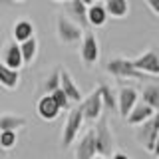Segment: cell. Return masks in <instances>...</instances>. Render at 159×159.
<instances>
[{
  "instance_id": "cell-1",
  "label": "cell",
  "mask_w": 159,
  "mask_h": 159,
  "mask_svg": "<svg viewBox=\"0 0 159 159\" xmlns=\"http://www.w3.org/2000/svg\"><path fill=\"white\" fill-rule=\"evenodd\" d=\"M135 139L139 145H143L149 153L157 155V141H159V116H151L143 123L135 125Z\"/></svg>"
},
{
  "instance_id": "cell-2",
  "label": "cell",
  "mask_w": 159,
  "mask_h": 159,
  "mask_svg": "<svg viewBox=\"0 0 159 159\" xmlns=\"http://www.w3.org/2000/svg\"><path fill=\"white\" fill-rule=\"evenodd\" d=\"M107 74L116 78H127V80H137V82H155L157 78H151L149 74H143L139 70L133 68L131 60H125V58H113L107 62Z\"/></svg>"
},
{
  "instance_id": "cell-3",
  "label": "cell",
  "mask_w": 159,
  "mask_h": 159,
  "mask_svg": "<svg viewBox=\"0 0 159 159\" xmlns=\"http://www.w3.org/2000/svg\"><path fill=\"white\" fill-rule=\"evenodd\" d=\"M56 34H58V40L62 44H78L84 36V28L80 26L78 22H72L70 18H66L64 14H60L56 18Z\"/></svg>"
},
{
  "instance_id": "cell-4",
  "label": "cell",
  "mask_w": 159,
  "mask_h": 159,
  "mask_svg": "<svg viewBox=\"0 0 159 159\" xmlns=\"http://www.w3.org/2000/svg\"><path fill=\"white\" fill-rule=\"evenodd\" d=\"M93 131V141H96V151L98 155L107 157L113 153V133L109 129L107 119H99L98 125L92 129Z\"/></svg>"
},
{
  "instance_id": "cell-5",
  "label": "cell",
  "mask_w": 159,
  "mask_h": 159,
  "mask_svg": "<svg viewBox=\"0 0 159 159\" xmlns=\"http://www.w3.org/2000/svg\"><path fill=\"white\" fill-rule=\"evenodd\" d=\"M82 123H84V113H82V107H74L70 109L68 113V119L62 127V147H70L74 141H76L80 129H82Z\"/></svg>"
},
{
  "instance_id": "cell-6",
  "label": "cell",
  "mask_w": 159,
  "mask_h": 159,
  "mask_svg": "<svg viewBox=\"0 0 159 159\" xmlns=\"http://www.w3.org/2000/svg\"><path fill=\"white\" fill-rule=\"evenodd\" d=\"M80 56L86 66H96L99 62V42L93 32H84L80 40Z\"/></svg>"
},
{
  "instance_id": "cell-7",
  "label": "cell",
  "mask_w": 159,
  "mask_h": 159,
  "mask_svg": "<svg viewBox=\"0 0 159 159\" xmlns=\"http://www.w3.org/2000/svg\"><path fill=\"white\" fill-rule=\"evenodd\" d=\"M80 107H82V113H84V121H96V119H99L102 109H103L99 89L96 88L84 102H80Z\"/></svg>"
},
{
  "instance_id": "cell-8",
  "label": "cell",
  "mask_w": 159,
  "mask_h": 159,
  "mask_svg": "<svg viewBox=\"0 0 159 159\" xmlns=\"http://www.w3.org/2000/svg\"><path fill=\"white\" fill-rule=\"evenodd\" d=\"M131 64L139 72L149 74L151 78H159V58L153 50H147V52L139 54L135 60H131Z\"/></svg>"
},
{
  "instance_id": "cell-9",
  "label": "cell",
  "mask_w": 159,
  "mask_h": 159,
  "mask_svg": "<svg viewBox=\"0 0 159 159\" xmlns=\"http://www.w3.org/2000/svg\"><path fill=\"white\" fill-rule=\"evenodd\" d=\"M137 99H139V93H137L135 88H129V86L127 88H121V89H119V93H117V98H116L117 113L125 119V116L131 111V107L137 103Z\"/></svg>"
},
{
  "instance_id": "cell-10",
  "label": "cell",
  "mask_w": 159,
  "mask_h": 159,
  "mask_svg": "<svg viewBox=\"0 0 159 159\" xmlns=\"http://www.w3.org/2000/svg\"><path fill=\"white\" fill-rule=\"evenodd\" d=\"M0 62L4 64V66H8L10 70H18L24 66L22 64V54H20V46L18 42H8L6 46L2 48V52H0Z\"/></svg>"
},
{
  "instance_id": "cell-11",
  "label": "cell",
  "mask_w": 159,
  "mask_h": 159,
  "mask_svg": "<svg viewBox=\"0 0 159 159\" xmlns=\"http://www.w3.org/2000/svg\"><path fill=\"white\" fill-rule=\"evenodd\" d=\"M58 72H60V88H62V92L68 96L70 102L80 103L82 102V92H80L78 84L74 82V78L70 76V72L66 68H58Z\"/></svg>"
},
{
  "instance_id": "cell-12",
  "label": "cell",
  "mask_w": 159,
  "mask_h": 159,
  "mask_svg": "<svg viewBox=\"0 0 159 159\" xmlns=\"http://www.w3.org/2000/svg\"><path fill=\"white\" fill-rule=\"evenodd\" d=\"M155 109H153V107H149L147 106V103H135V106H133L131 107V111H129L127 113V116H125V123H127V125H133V127H135V125H139V123H143V121H145V119H149V117H151V116H155Z\"/></svg>"
},
{
  "instance_id": "cell-13",
  "label": "cell",
  "mask_w": 159,
  "mask_h": 159,
  "mask_svg": "<svg viewBox=\"0 0 159 159\" xmlns=\"http://www.w3.org/2000/svg\"><path fill=\"white\" fill-rule=\"evenodd\" d=\"M98 151H96V141H93V131H89L80 139L78 147H76V159H92L96 157Z\"/></svg>"
},
{
  "instance_id": "cell-14",
  "label": "cell",
  "mask_w": 159,
  "mask_h": 159,
  "mask_svg": "<svg viewBox=\"0 0 159 159\" xmlns=\"http://www.w3.org/2000/svg\"><path fill=\"white\" fill-rule=\"evenodd\" d=\"M58 113H60V107L54 103L52 96H50V93H44L38 102V116L42 119H46V121H52V119L58 117Z\"/></svg>"
},
{
  "instance_id": "cell-15",
  "label": "cell",
  "mask_w": 159,
  "mask_h": 159,
  "mask_svg": "<svg viewBox=\"0 0 159 159\" xmlns=\"http://www.w3.org/2000/svg\"><path fill=\"white\" fill-rule=\"evenodd\" d=\"M107 12H106V8H103V4H99V2H93L92 6H88V12H86V20H88V24L89 26H103V24L107 22Z\"/></svg>"
},
{
  "instance_id": "cell-16",
  "label": "cell",
  "mask_w": 159,
  "mask_h": 159,
  "mask_svg": "<svg viewBox=\"0 0 159 159\" xmlns=\"http://www.w3.org/2000/svg\"><path fill=\"white\" fill-rule=\"evenodd\" d=\"M107 16L111 18H125L129 14V2L127 0H103Z\"/></svg>"
},
{
  "instance_id": "cell-17",
  "label": "cell",
  "mask_w": 159,
  "mask_h": 159,
  "mask_svg": "<svg viewBox=\"0 0 159 159\" xmlns=\"http://www.w3.org/2000/svg\"><path fill=\"white\" fill-rule=\"evenodd\" d=\"M18 46H20V54H22V64L24 66H30L38 54V40L32 36V38L24 40V42H20Z\"/></svg>"
},
{
  "instance_id": "cell-18",
  "label": "cell",
  "mask_w": 159,
  "mask_h": 159,
  "mask_svg": "<svg viewBox=\"0 0 159 159\" xmlns=\"http://www.w3.org/2000/svg\"><path fill=\"white\" fill-rule=\"evenodd\" d=\"M12 34H14V42L20 44V42H24V40H28V38L34 36V24L30 22V20L22 18V20H18V22L14 24Z\"/></svg>"
},
{
  "instance_id": "cell-19",
  "label": "cell",
  "mask_w": 159,
  "mask_h": 159,
  "mask_svg": "<svg viewBox=\"0 0 159 159\" xmlns=\"http://www.w3.org/2000/svg\"><path fill=\"white\" fill-rule=\"evenodd\" d=\"M20 82V72L18 70H10L8 66H4L0 62V86H4L6 89H14Z\"/></svg>"
},
{
  "instance_id": "cell-20",
  "label": "cell",
  "mask_w": 159,
  "mask_h": 159,
  "mask_svg": "<svg viewBox=\"0 0 159 159\" xmlns=\"http://www.w3.org/2000/svg\"><path fill=\"white\" fill-rule=\"evenodd\" d=\"M141 102L147 103L149 107H153L157 111L159 109V86L155 82L151 84H145L143 86V92H141Z\"/></svg>"
},
{
  "instance_id": "cell-21",
  "label": "cell",
  "mask_w": 159,
  "mask_h": 159,
  "mask_svg": "<svg viewBox=\"0 0 159 159\" xmlns=\"http://www.w3.org/2000/svg\"><path fill=\"white\" fill-rule=\"evenodd\" d=\"M24 125H26V117L22 116H14V113H2L0 116V131H6V129L16 131Z\"/></svg>"
},
{
  "instance_id": "cell-22",
  "label": "cell",
  "mask_w": 159,
  "mask_h": 159,
  "mask_svg": "<svg viewBox=\"0 0 159 159\" xmlns=\"http://www.w3.org/2000/svg\"><path fill=\"white\" fill-rule=\"evenodd\" d=\"M98 89H99V96H102V103H103V107L111 109V111H117L116 93L111 92V88H109L107 84H99V86H98Z\"/></svg>"
},
{
  "instance_id": "cell-23",
  "label": "cell",
  "mask_w": 159,
  "mask_h": 159,
  "mask_svg": "<svg viewBox=\"0 0 159 159\" xmlns=\"http://www.w3.org/2000/svg\"><path fill=\"white\" fill-rule=\"evenodd\" d=\"M70 10H72V14L80 20V26H84V24H88L86 20V12H88V6L82 2V0H70Z\"/></svg>"
},
{
  "instance_id": "cell-24",
  "label": "cell",
  "mask_w": 159,
  "mask_h": 159,
  "mask_svg": "<svg viewBox=\"0 0 159 159\" xmlns=\"http://www.w3.org/2000/svg\"><path fill=\"white\" fill-rule=\"evenodd\" d=\"M18 141V135L16 131H12V129H6V131H0V147L6 151V149H12L16 145Z\"/></svg>"
},
{
  "instance_id": "cell-25",
  "label": "cell",
  "mask_w": 159,
  "mask_h": 159,
  "mask_svg": "<svg viewBox=\"0 0 159 159\" xmlns=\"http://www.w3.org/2000/svg\"><path fill=\"white\" fill-rule=\"evenodd\" d=\"M50 96H52L54 103H56V106L60 107V111H62V109H70V103H72V102H70L68 96L62 92V88H56L52 93H50Z\"/></svg>"
},
{
  "instance_id": "cell-26",
  "label": "cell",
  "mask_w": 159,
  "mask_h": 159,
  "mask_svg": "<svg viewBox=\"0 0 159 159\" xmlns=\"http://www.w3.org/2000/svg\"><path fill=\"white\" fill-rule=\"evenodd\" d=\"M56 88H60V72H58V68L54 70L52 76L44 82V92H46V93H52Z\"/></svg>"
},
{
  "instance_id": "cell-27",
  "label": "cell",
  "mask_w": 159,
  "mask_h": 159,
  "mask_svg": "<svg viewBox=\"0 0 159 159\" xmlns=\"http://www.w3.org/2000/svg\"><path fill=\"white\" fill-rule=\"evenodd\" d=\"M143 2L149 6V10H151L153 16H159V0H143Z\"/></svg>"
},
{
  "instance_id": "cell-28",
  "label": "cell",
  "mask_w": 159,
  "mask_h": 159,
  "mask_svg": "<svg viewBox=\"0 0 159 159\" xmlns=\"http://www.w3.org/2000/svg\"><path fill=\"white\" fill-rule=\"evenodd\" d=\"M111 159H129V157L125 155V153H119L117 151V153H113V155H111Z\"/></svg>"
},
{
  "instance_id": "cell-29",
  "label": "cell",
  "mask_w": 159,
  "mask_h": 159,
  "mask_svg": "<svg viewBox=\"0 0 159 159\" xmlns=\"http://www.w3.org/2000/svg\"><path fill=\"white\" fill-rule=\"evenodd\" d=\"M82 2L86 4V6H92V4H93V2H98V0H82Z\"/></svg>"
},
{
  "instance_id": "cell-30",
  "label": "cell",
  "mask_w": 159,
  "mask_h": 159,
  "mask_svg": "<svg viewBox=\"0 0 159 159\" xmlns=\"http://www.w3.org/2000/svg\"><path fill=\"white\" fill-rule=\"evenodd\" d=\"M92 159H107V157H102V155H96V157H92Z\"/></svg>"
},
{
  "instance_id": "cell-31",
  "label": "cell",
  "mask_w": 159,
  "mask_h": 159,
  "mask_svg": "<svg viewBox=\"0 0 159 159\" xmlns=\"http://www.w3.org/2000/svg\"><path fill=\"white\" fill-rule=\"evenodd\" d=\"M54 2H64V0H54Z\"/></svg>"
},
{
  "instance_id": "cell-32",
  "label": "cell",
  "mask_w": 159,
  "mask_h": 159,
  "mask_svg": "<svg viewBox=\"0 0 159 159\" xmlns=\"http://www.w3.org/2000/svg\"><path fill=\"white\" fill-rule=\"evenodd\" d=\"M2 151H4V149H2V147H0V153H2Z\"/></svg>"
},
{
  "instance_id": "cell-33",
  "label": "cell",
  "mask_w": 159,
  "mask_h": 159,
  "mask_svg": "<svg viewBox=\"0 0 159 159\" xmlns=\"http://www.w3.org/2000/svg\"><path fill=\"white\" fill-rule=\"evenodd\" d=\"M16 2H24V0H16Z\"/></svg>"
}]
</instances>
